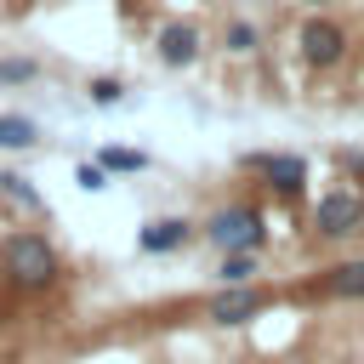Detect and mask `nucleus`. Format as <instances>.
<instances>
[{
  "instance_id": "obj_1",
  "label": "nucleus",
  "mask_w": 364,
  "mask_h": 364,
  "mask_svg": "<svg viewBox=\"0 0 364 364\" xmlns=\"http://www.w3.org/2000/svg\"><path fill=\"white\" fill-rule=\"evenodd\" d=\"M0 273H6L11 290L40 296V290H51V284L63 279V250L51 245V233L17 228V233H6V245H0Z\"/></svg>"
},
{
  "instance_id": "obj_2",
  "label": "nucleus",
  "mask_w": 364,
  "mask_h": 364,
  "mask_svg": "<svg viewBox=\"0 0 364 364\" xmlns=\"http://www.w3.org/2000/svg\"><path fill=\"white\" fill-rule=\"evenodd\" d=\"M199 233H205V245L210 250H256L262 256V245H267V222H262V210L256 205H222V210H210L205 222H199Z\"/></svg>"
},
{
  "instance_id": "obj_3",
  "label": "nucleus",
  "mask_w": 364,
  "mask_h": 364,
  "mask_svg": "<svg viewBox=\"0 0 364 364\" xmlns=\"http://www.w3.org/2000/svg\"><path fill=\"white\" fill-rule=\"evenodd\" d=\"M347 28L336 23V17H324V11H313V17H301V28H296V51H301V63L307 68H341L347 63Z\"/></svg>"
},
{
  "instance_id": "obj_4",
  "label": "nucleus",
  "mask_w": 364,
  "mask_h": 364,
  "mask_svg": "<svg viewBox=\"0 0 364 364\" xmlns=\"http://www.w3.org/2000/svg\"><path fill=\"white\" fill-rule=\"evenodd\" d=\"M239 171H250V176H256L267 193H279V199H301V193H307V159H301V154L256 148V154L239 159Z\"/></svg>"
},
{
  "instance_id": "obj_5",
  "label": "nucleus",
  "mask_w": 364,
  "mask_h": 364,
  "mask_svg": "<svg viewBox=\"0 0 364 364\" xmlns=\"http://www.w3.org/2000/svg\"><path fill=\"white\" fill-rule=\"evenodd\" d=\"M364 228V193L358 188H330L318 205H313V239L324 245H341Z\"/></svg>"
},
{
  "instance_id": "obj_6",
  "label": "nucleus",
  "mask_w": 364,
  "mask_h": 364,
  "mask_svg": "<svg viewBox=\"0 0 364 364\" xmlns=\"http://www.w3.org/2000/svg\"><path fill=\"white\" fill-rule=\"evenodd\" d=\"M262 313H267L262 284H216V296H205V324H216V330H239Z\"/></svg>"
},
{
  "instance_id": "obj_7",
  "label": "nucleus",
  "mask_w": 364,
  "mask_h": 364,
  "mask_svg": "<svg viewBox=\"0 0 364 364\" xmlns=\"http://www.w3.org/2000/svg\"><path fill=\"white\" fill-rule=\"evenodd\" d=\"M154 57H159L165 68H193V63L205 57V28H199L193 17H171V23H159V34H154Z\"/></svg>"
},
{
  "instance_id": "obj_8",
  "label": "nucleus",
  "mask_w": 364,
  "mask_h": 364,
  "mask_svg": "<svg viewBox=\"0 0 364 364\" xmlns=\"http://www.w3.org/2000/svg\"><path fill=\"white\" fill-rule=\"evenodd\" d=\"M193 233H199V222H188V216H154L136 228V250L142 256H176L182 245H193Z\"/></svg>"
},
{
  "instance_id": "obj_9",
  "label": "nucleus",
  "mask_w": 364,
  "mask_h": 364,
  "mask_svg": "<svg viewBox=\"0 0 364 364\" xmlns=\"http://www.w3.org/2000/svg\"><path fill=\"white\" fill-rule=\"evenodd\" d=\"M313 290L330 296V301H364V256H347V262L324 267V273L313 279Z\"/></svg>"
},
{
  "instance_id": "obj_10",
  "label": "nucleus",
  "mask_w": 364,
  "mask_h": 364,
  "mask_svg": "<svg viewBox=\"0 0 364 364\" xmlns=\"http://www.w3.org/2000/svg\"><path fill=\"white\" fill-rule=\"evenodd\" d=\"M0 205L17 210V216H46V199L23 171H0Z\"/></svg>"
},
{
  "instance_id": "obj_11",
  "label": "nucleus",
  "mask_w": 364,
  "mask_h": 364,
  "mask_svg": "<svg viewBox=\"0 0 364 364\" xmlns=\"http://www.w3.org/2000/svg\"><path fill=\"white\" fill-rule=\"evenodd\" d=\"M28 148H40V125H34V114H0V154H28Z\"/></svg>"
},
{
  "instance_id": "obj_12",
  "label": "nucleus",
  "mask_w": 364,
  "mask_h": 364,
  "mask_svg": "<svg viewBox=\"0 0 364 364\" xmlns=\"http://www.w3.org/2000/svg\"><path fill=\"white\" fill-rule=\"evenodd\" d=\"M256 273H262L256 250H228L216 262V284H256Z\"/></svg>"
},
{
  "instance_id": "obj_13",
  "label": "nucleus",
  "mask_w": 364,
  "mask_h": 364,
  "mask_svg": "<svg viewBox=\"0 0 364 364\" xmlns=\"http://www.w3.org/2000/svg\"><path fill=\"white\" fill-rule=\"evenodd\" d=\"M222 51H228V57H256V51H262V28L245 23V17H233V23L222 28Z\"/></svg>"
},
{
  "instance_id": "obj_14",
  "label": "nucleus",
  "mask_w": 364,
  "mask_h": 364,
  "mask_svg": "<svg viewBox=\"0 0 364 364\" xmlns=\"http://www.w3.org/2000/svg\"><path fill=\"white\" fill-rule=\"evenodd\" d=\"M97 165H102L108 176H136V171H148V154H142V148H114V142H108V148L97 154Z\"/></svg>"
},
{
  "instance_id": "obj_15",
  "label": "nucleus",
  "mask_w": 364,
  "mask_h": 364,
  "mask_svg": "<svg viewBox=\"0 0 364 364\" xmlns=\"http://www.w3.org/2000/svg\"><path fill=\"white\" fill-rule=\"evenodd\" d=\"M40 74V57H0V85H34Z\"/></svg>"
},
{
  "instance_id": "obj_16",
  "label": "nucleus",
  "mask_w": 364,
  "mask_h": 364,
  "mask_svg": "<svg viewBox=\"0 0 364 364\" xmlns=\"http://www.w3.org/2000/svg\"><path fill=\"white\" fill-rule=\"evenodd\" d=\"M85 97H91L97 108H114V102L125 97V80H114V74H97V80L85 85Z\"/></svg>"
},
{
  "instance_id": "obj_17",
  "label": "nucleus",
  "mask_w": 364,
  "mask_h": 364,
  "mask_svg": "<svg viewBox=\"0 0 364 364\" xmlns=\"http://www.w3.org/2000/svg\"><path fill=\"white\" fill-rule=\"evenodd\" d=\"M74 182H80V188H85V193H102V188H108V182H114V176H108V171H102V165H97V159H80V165H74Z\"/></svg>"
},
{
  "instance_id": "obj_18",
  "label": "nucleus",
  "mask_w": 364,
  "mask_h": 364,
  "mask_svg": "<svg viewBox=\"0 0 364 364\" xmlns=\"http://www.w3.org/2000/svg\"><path fill=\"white\" fill-rule=\"evenodd\" d=\"M341 171H353V176H364V154H341Z\"/></svg>"
},
{
  "instance_id": "obj_19",
  "label": "nucleus",
  "mask_w": 364,
  "mask_h": 364,
  "mask_svg": "<svg viewBox=\"0 0 364 364\" xmlns=\"http://www.w3.org/2000/svg\"><path fill=\"white\" fill-rule=\"evenodd\" d=\"M307 6H313V11H324V6H330V0H307Z\"/></svg>"
},
{
  "instance_id": "obj_20",
  "label": "nucleus",
  "mask_w": 364,
  "mask_h": 364,
  "mask_svg": "<svg viewBox=\"0 0 364 364\" xmlns=\"http://www.w3.org/2000/svg\"><path fill=\"white\" fill-rule=\"evenodd\" d=\"M0 245H6V233H0Z\"/></svg>"
}]
</instances>
